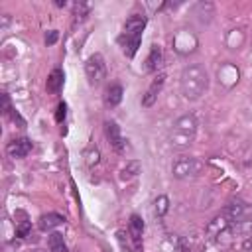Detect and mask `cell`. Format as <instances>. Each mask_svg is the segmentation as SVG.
Wrapping results in <instances>:
<instances>
[{
  "mask_svg": "<svg viewBox=\"0 0 252 252\" xmlns=\"http://www.w3.org/2000/svg\"><path fill=\"white\" fill-rule=\"evenodd\" d=\"M63 79H65V75H63V71L61 69H53L51 73H49V77H47V93H51V94H55V93H59L61 91V87H63Z\"/></svg>",
  "mask_w": 252,
  "mask_h": 252,
  "instance_id": "cell-13",
  "label": "cell"
},
{
  "mask_svg": "<svg viewBox=\"0 0 252 252\" xmlns=\"http://www.w3.org/2000/svg\"><path fill=\"white\" fill-rule=\"evenodd\" d=\"M128 232L132 234V238L142 242V232H144V220L138 215H132L128 220Z\"/></svg>",
  "mask_w": 252,
  "mask_h": 252,
  "instance_id": "cell-15",
  "label": "cell"
},
{
  "mask_svg": "<svg viewBox=\"0 0 252 252\" xmlns=\"http://www.w3.org/2000/svg\"><path fill=\"white\" fill-rule=\"evenodd\" d=\"M8 114L12 116V120H14V122H18V126H20V128H24V126H26V120H24V118H22V116H20V114L14 110V108H12Z\"/></svg>",
  "mask_w": 252,
  "mask_h": 252,
  "instance_id": "cell-24",
  "label": "cell"
},
{
  "mask_svg": "<svg viewBox=\"0 0 252 252\" xmlns=\"http://www.w3.org/2000/svg\"><path fill=\"white\" fill-rule=\"evenodd\" d=\"M142 171V163L138 161V159H130L126 165H124V169H122V173H120V177L122 179H132V177H136L138 173Z\"/></svg>",
  "mask_w": 252,
  "mask_h": 252,
  "instance_id": "cell-17",
  "label": "cell"
},
{
  "mask_svg": "<svg viewBox=\"0 0 252 252\" xmlns=\"http://www.w3.org/2000/svg\"><path fill=\"white\" fill-rule=\"evenodd\" d=\"M118 41H120V45H122L124 55H126V57H134L136 51H138V47H140L142 35H124V33H122V35L118 37Z\"/></svg>",
  "mask_w": 252,
  "mask_h": 252,
  "instance_id": "cell-9",
  "label": "cell"
},
{
  "mask_svg": "<svg viewBox=\"0 0 252 252\" xmlns=\"http://www.w3.org/2000/svg\"><path fill=\"white\" fill-rule=\"evenodd\" d=\"M63 222H65V219H63L61 215H57V213H47V215H41V217H39L37 226H39L41 230H53V228H57V226L63 224Z\"/></svg>",
  "mask_w": 252,
  "mask_h": 252,
  "instance_id": "cell-11",
  "label": "cell"
},
{
  "mask_svg": "<svg viewBox=\"0 0 252 252\" xmlns=\"http://www.w3.org/2000/svg\"><path fill=\"white\" fill-rule=\"evenodd\" d=\"M240 252H252V236H246L240 244Z\"/></svg>",
  "mask_w": 252,
  "mask_h": 252,
  "instance_id": "cell-25",
  "label": "cell"
},
{
  "mask_svg": "<svg viewBox=\"0 0 252 252\" xmlns=\"http://www.w3.org/2000/svg\"><path fill=\"white\" fill-rule=\"evenodd\" d=\"M57 37H59L57 30H51V32H47V33H45V43H47V45H53V43L57 41Z\"/></svg>",
  "mask_w": 252,
  "mask_h": 252,
  "instance_id": "cell-23",
  "label": "cell"
},
{
  "mask_svg": "<svg viewBox=\"0 0 252 252\" xmlns=\"http://www.w3.org/2000/svg\"><path fill=\"white\" fill-rule=\"evenodd\" d=\"M6 152L10 158L14 159H20V158H26L30 152H32V142L28 138H14L8 146H6Z\"/></svg>",
  "mask_w": 252,
  "mask_h": 252,
  "instance_id": "cell-6",
  "label": "cell"
},
{
  "mask_svg": "<svg viewBox=\"0 0 252 252\" xmlns=\"http://www.w3.org/2000/svg\"><path fill=\"white\" fill-rule=\"evenodd\" d=\"M163 83H165V75L163 73H159L154 81H152V85L148 87V91H146V94L142 96V106H146V108H150L154 102H156V98H158V94H159V91H161V87H163Z\"/></svg>",
  "mask_w": 252,
  "mask_h": 252,
  "instance_id": "cell-7",
  "label": "cell"
},
{
  "mask_svg": "<svg viewBox=\"0 0 252 252\" xmlns=\"http://www.w3.org/2000/svg\"><path fill=\"white\" fill-rule=\"evenodd\" d=\"M85 75L89 79V85L96 87L102 83V79L106 77V63H104V57L100 53H94L87 59L85 63Z\"/></svg>",
  "mask_w": 252,
  "mask_h": 252,
  "instance_id": "cell-3",
  "label": "cell"
},
{
  "mask_svg": "<svg viewBox=\"0 0 252 252\" xmlns=\"http://www.w3.org/2000/svg\"><path fill=\"white\" fill-rule=\"evenodd\" d=\"M171 171H173V177H177V179L195 177L201 171V161L195 159V158H189V156H181V158L175 159Z\"/></svg>",
  "mask_w": 252,
  "mask_h": 252,
  "instance_id": "cell-4",
  "label": "cell"
},
{
  "mask_svg": "<svg viewBox=\"0 0 252 252\" xmlns=\"http://www.w3.org/2000/svg\"><path fill=\"white\" fill-rule=\"evenodd\" d=\"M161 63H163L161 47L154 43L152 49H150V55H148V59H146V69H148V71H158V69L161 67Z\"/></svg>",
  "mask_w": 252,
  "mask_h": 252,
  "instance_id": "cell-12",
  "label": "cell"
},
{
  "mask_svg": "<svg viewBox=\"0 0 252 252\" xmlns=\"http://www.w3.org/2000/svg\"><path fill=\"white\" fill-rule=\"evenodd\" d=\"M104 134H106V138H108V142H110V146H112L114 152L122 154V152L126 150V140L122 138L120 126H118L116 122H112V120L104 122Z\"/></svg>",
  "mask_w": 252,
  "mask_h": 252,
  "instance_id": "cell-5",
  "label": "cell"
},
{
  "mask_svg": "<svg viewBox=\"0 0 252 252\" xmlns=\"http://www.w3.org/2000/svg\"><path fill=\"white\" fill-rule=\"evenodd\" d=\"M30 228H32V224H30L28 220H20V224H18V228H16V236H20V238L28 236Z\"/></svg>",
  "mask_w": 252,
  "mask_h": 252,
  "instance_id": "cell-21",
  "label": "cell"
},
{
  "mask_svg": "<svg viewBox=\"0 0 252 252\" xmlns=\"http://www.w3.org/2000/svg\"><path fill=\"white\" fill-rule=\"evenodd\" d=\"M65 116H67V106H65V102H59L57 104V110H55V120L61 124L65 120Z\"/></svg>",
  "mask_w": 252,
  "mask_h": 252,
  "instance_id": "cell-22",
  "label": "cell"
},
{
  "mask_svg": "<svg viewBox=\"0 0 252 252\" xmlns=\"http://www.w3.org/2000/svg\"><path fill=\"white\" fill-rule=\"evenodd\" d=\"M167 209H169V199H167L165 195H159V197L154 201V213H156L158 217H163V215L167 213Z\"/></svg>",
  "mask_w": 252,
  "mask_h": 252,
  "instance_id": "cell-18",
  "label": "cell"
},
{
  "mask_svg": "<svg viewBox=\"0 0 252 252\" xmlns=\"http://www.w3.org/2000/svg\"><path fill=\"white\" fill-rule=\"evenodd\" d=\"M122 94H124V91H122L120 85H110V87L106 89V93H104V102H106V106H116V104H120Z\"/></svg>",
  "mask_w": 252,
  "mask_h": 252,
  "instance_id": "cell-14",
  "label": "cell"
},
{
  "mask_svg": "<svg viewBox=\"0 0 252 252\" xmlns=\"http://www.w3.org/2000/svg\"><path fill=\"white\" fill-rule=\"evenodd\" d=\"M65 4H67L65 0H55V6H59V8H61V6H65Z\"/></svg>",
  "mask_w": 252,
  "mask_h": 252,
  "instance_id": "cell-27",
  "label": "cell"
},
{
  "mask_svg": "<svg viewBox=\"0 0 252 252\" xmlns=\"http://www.w3.org/2000/svg\"><path fill=\"white\" fill-rule=\"evenodd\" d=\"M2 110H4L6 114L12 110V108H10V98H8V94H6V93L2 94Z\"/></svg>",
  "mask_w": 252,
  "mask_h": 252,
  "instance_id": "cell-26",
  "label": "cell"
},
{
  "mask_svg": "<svg viewBox=\"0 0 252 252\" xmlns=\"http://www.w3.org/2000/svg\"><path fill=\"white\" fill-rule=\"evenodd\" d=\"M89 10H91V4H83V2H79V4L75 6V24H77V22H83V20L87 18Z\"/></svg>",
  "mask_w": 252,
  "mask_h": 252,
  "instance_id": "cell-19",
  "label": "cell"
},
{
  "mask_svg": "<svg viewBox=\"0 0 252 252\" xmlns=\"http://www.w3.org/2000/svg\"><path fill=\"white\" fill-rule=\"evenodd\" d=\"M85 161H87V165H94V163H98V150H96V148L87 150V152H85Z\"/></svg>",
  "mask_w": 252,
  "mask_h": 252,
  "instance_id": "cell-20",
  "label": "cell"
},
{
  "mask_svg": "<svg viewBox=\"0 0 252 252\" xmlns=\"http://www.w3.org/2000/svg\"><path fill=\"white\" fill-rule=\"evenodd\" d=\"M179 85H181V93H183L185 98L197 100L207 91V85H209L207 71L201 65H189V67L183 69Z\"/></svg>",
  "mask_w": 252,
  "mask_h": 252,
  "instance_id": "cell-1",
  "label": "cell"
},
{
  "mask_svg": "<svg viewBox=\"0 0 252 252\" xmlns=\"http://www.w3.org/2000/svg\"><path fill=\"white\" fill-rule=\"evenodd\" d=\"M146 16L142 14H132L126 22H124V35H142L144 28H146Z\"/></svg>",
  "mask_w": 252,
  "mask_h": 252,
  "instance_id": "cell-8",
  "label": "cell"
},
{
  "mask_svg": "<svg viewBox=\"0 0 252 252\" xmlns=\"http://www.w3.org/2000/svg\"><path fill=\"white\" fill-rule=\"evenodd\" d=\"M116 238H118L122 250H126V252H142V242L136 240V238H132L130 232H126V230H118V232H116Z\"/></svg>",
  "mask_w": 252,
  "mask_h": 252,
  "instance_id": "cell-10",
  "label": "cell"
},
{
  "mask_svg": "<svg viewBox=\"0 0 252 252\" xmlns=\"http://www.w3.org/2000/svg\"><path fill=\"white\" fill-rule=\"evenodd\" d=\"M197 132V120L191 114H185L173 122V128L169 132V142L173 148H185L193 142Z\"/></svg>",
  "mask_w": 252,
  "mask_h": 252,
  "instance_id": "cell-2",
  "label": "cell"
},
{
  "mask_svg": "<svg viewBox=\"0 0 252 252\" xmlns=\"http://www.w3.org/2000/svg\"><path fill=\"white\" fill-rule=\"evenodd\" d=\"M47 246L51 252H67V244H65L61 232H51L47 238Z\"/></svg>",
  "mask_w": 252,
  "mask_h": 252,
  "instance_id": "cell-16",
  "label": "cell"
}]
</instances>
